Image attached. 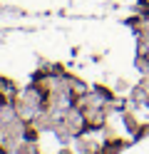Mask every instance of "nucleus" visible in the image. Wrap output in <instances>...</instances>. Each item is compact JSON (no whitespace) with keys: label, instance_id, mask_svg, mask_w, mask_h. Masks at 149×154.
I'll return each mask as SVG.
<instances>
[{"label":"nucleus","instance_id":"f03ea898","mask_svg":"<svg viewBox=\"0 0 149 154\" xmlns=\"http://www.w3.org/2000/svg\"><path fill=\"white\" fill-rule=\"evenodd\" d=\"M97 149V144L95 142H85V139H79V154H95Z\"/></svg>","mask_w":149,"mask_h":154},{"label":"nucleus","instance_id":"f257e3e1","mask_svg":"<svg viewBox=\"0 0 149 154\" xmlns=\"http://www.w3.org/2000/svg\"><path fill=\"white\" fill-rule=\"evenodd\" d=\"M15 154H37V144H35V142H30V139H23V142L17 144Z\"/></svg>","mask_w":149,"mask_h":154},{"label":"nucleus","instance_id":"20e7f679","mask_svg":"<svg viewBox=\"0 0 149 154\" xmlns=\"http://www.w3.org/2000/svg\"><path fill=\"white\" fill-rule=\"evenodd\" d=\"M147 107H149V97H147Z\"/></svg>","mask_w":149,"mask_h":154},{"label":"nucleus","instance_id":"7ed1b4c3","mask_svg":"<svg viewBox=\"0 0 149 154\" xmlns=\"http://www.w3.org/2000/svg\"><path fill=\"white\" fill-rule=\"evenodd\" d=\"M60 154H72V152H67V149H65V152H60Z\"/></svg>","mask_w":149,"mask_h":154},{"label":"nucleus","instance_id":"39448f33","mask_svg":"<svg viewBox=\"0 0 149 154\" xmlns=\"http://www.w3.org/2000/svg\"><path fill=\"white\" fill-rule=\"evenodd\" d=\"M0 154H3V149H0Z\"/></svg>","mask_w":149,"mask_h":154}]
</instances>
